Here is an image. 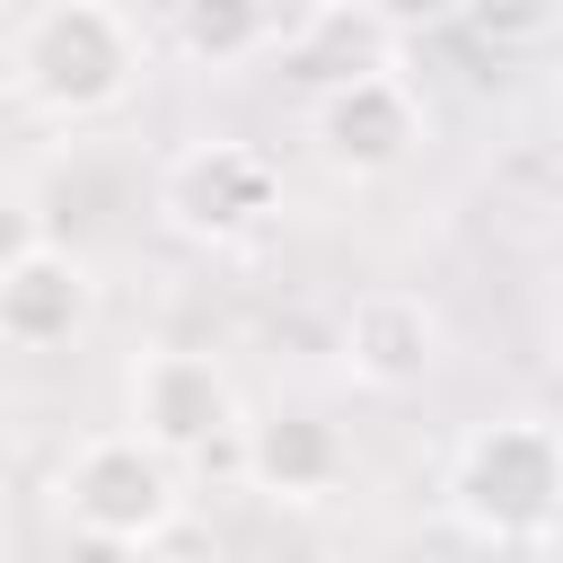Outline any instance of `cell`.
<instances>
[{"label": "cell", "instance_id": "obj_1", "mask_svg": "<svg viewBox=\"0 0 563 563\" xmlns=\"http://www.w3.org/2000/svg\"><path fill=\"white\" fill-rule=\"evenodd\" d=\"M150 26L114 0H35L9 18L0 62H9V97L44 123H106L141 97L150 79Z\"/></svg>", "mask_w": 563, "mask_h": 563}, {"label": "cell", "instance_id": "obj_5", "mask_svg": "<svg viewBox=\"0 0 563 563\" xmlns=\"http://www.w3.org/2000/svg\"><path fill=\"white\" fill-rule=\"evenodd\" d=\"M158 220L185 246H255L282 220V167L255 141H185L158 167Z\"/></svg>", "mask_w": 563, "mask_h": 563}, {"label": "cell", "instance_id": "obj_4", "mask_svg": "<svg viewBox=\"0 0 563 563\" xmlns=\"http://www.w3.org/2000/svg\"><path fill=\"white\" fill-rule=\"evenodd\" d=\"M123 431H141L158 457L194 466V457H220V449L246 440V405H238V378L211 352L150 343L123 369Z\"/></svg>", "mask_w": 563, "mask_h": 563}, {"label": "cell", "instance_id": "obj_11", "mask_svg": "<svg viewBox=\"0 0 563 563\" xmlns=\"http://www.w3.org/2000/svg\"><path fill=\"white\" fill-rule=\"evenodd\" d=\"M282 26L264 0H176L167 9V53L185 70H246L255 53H282Z\"/></svg>", "mask_w": 563, "mask_h": 563}, {"label": "cell", "instance_id": "obj_6", "mask_svg": "<svg viewBox=\"0 0 563 563\" xmlns=\"http://www.w3.org/2000/svg\"><path fill=\"white\" fill-rule=\"evenodd\" d=\"M97 325V264L44 229H18L0 255V343L9 352H62Z\"/></svg>", "mask_w": 563, "mask_h": 563}, {"label": "cell", "instance_id": "obj_2", "mask_svg": "<svg viewBox=\"0 0 563 563\" xmlns=\"http://www.w3.org/2000/svg\"><path fill=\"white\" fill-rule=\"evenodd\" d=\"M563 510V431L554 422H475L449 457V519L475 545H528L545 537V519Z\"/></svg>", "mask_w": 563, "mask_h": 563}, {"label": "cell", "instance_id": "obj_9", "mask_svg": "<svg viewBox=\"0 0 563 563\" xmlns=\"http://www.w3.org/2000/svg\"><path fill=\"white\" fill-rule=\"evenodd\" d=\"M378 70H396V18L378 0H317L282 26V79H299L308 97L378 79Z\"/></svg>", "mask_w": 563, "mask_h": 563}, {"label": "cell", "instance_id": "obj_13", "mask_svg": "<svg viewBox=\"0 0 563 563\" xmlns=\"http://www.w3.org/2000/svg\"><path fill=\"white\" fill-rule=\"evenodd\" d=\"M70 563H141L132 545H97V537H70Z\"/></svg>", "mask_w": 563, "mask_h": 563}, {"label": "cell", "instance_id": "obj_3", "mask_svg": "<svg viewBox=\"0 0 563 563\" xmlns=\"http://www.w3.org/2000/svg\"><path fill=\"white\" fill-rule=\"evenodd\" d=\"M53 510L70 537L150 554L185 519V466L158 457L141 431H88L53 457Z\"/></svg>", "mask_w": 563, "mask_h": 563}, {"label": "cell", "instance_id": "obj_8", "mask_svg": "<svg viewBox=\"0 0 563 563\" xmlns=\"http://www.w3.org/2000/svg\"><path fill=\"white\" fill-rule=\"evenodd\" d=\"M449 352V325L422 290H361L343 308V369L369 387V396H413Z\"/></svg>", "mask_w": 563, "mask_h": 563}, {"label": "cell", "instance_id": "obj_10", "mask_svg": "<svg viewBox=\"0 0 563 563\" xmlns=\"http://www.w3.org/2000/svg\"><path fill=\"white\" fill-rule=\"evenodd\" d=\"M238 466H246V484H255L264 501H290V510H308V501H325V493L352 475V449H343V431H334L325 413H308V405H282V413H255V422H246V440H238Z\"/></svg>", "mask_w": 563, "mask_h": 563}, {"label": "cell", "instance_id": "obj_12", "mask_svg": "<svg viewBox=\"0 0 563 563\" xmlns=\"http://www.w3.org/2000/svg\"><path fill=\"white\" fill-rule=\"evenodd\" d=\"M466 35H484V44H528V35H554V9H466Z\"/></svg>", "mask_w": 563, "mask_h": 563}, {"label": "cell", "instance_id": "obj_7", "mask_svg": "<svg viewBox=\"0 0 563 563\" xmlns=\"http://www.w3.org/2000/svg\"><path fill=\"white\" fill-rule=\"evenodd\" d=\"M308 150L334 167V176H396L413 150H422V97L378 70V79H352V88H325L308 97Z\"/></svg>", "mask_w": 563, "mask_h": 563}, {"label": "cell", "instance_id": "obj_14", "mask_svg": "<svg viewBox=\"0 0 563 563\" xmlns=\"http://www.w3.org/2000/svg\"><path fill=\"white\" fill-rule=\"evenodd\" d=\"M537 563H563V510L545 519V537H537Z\"/></svg>", "mask_w": 563, "mask_h": 563}]
</instances>
